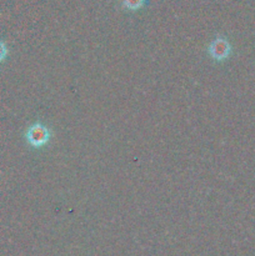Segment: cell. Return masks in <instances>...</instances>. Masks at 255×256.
Instances as JSON below:
<instances>
[{
	"instance_id": "cell-4",
	"label": "cell",
	"mask_w": 255,
	"mask_h": 256,
	"mask_svg": "<svg viewBox=\"0 0 255 256\" xmlns=\"http://www.w3.org/2000/svg\"><path fill=\"white\" fill-rule=\"evenodd\" d=\"M6 56H8V48L6 45H5V42L0 40V62H4Z\"/></svg>"
},
{
	"instance_id": "cell-3",
	"label": "cell",
	"mask_w": 255,
	"mask_h": 256,
	"mask_svg": "<svg viewBox=\"0 0 255 256\" xmlns=\"http://www.w3.org/2000/svg\"><path fill=\"white\" fill-rule=\"evenodd\" d=\"M145 0H122V6L129 10H138L144 6Z\"/></svg>"
},
{
	"instance_id": "cell-2",
	"label": "cell",
	"mask_w": 255,
	"mask_h": 256,
	"mask_svg": "<svg viewBox=\"0 0 255 256\" xmlns=\"http://www.w3.org/2000/svg\"><path fill=\"white\" fill-rule=\"evenodd\" d=\"M208 54L215 62H224L232 54V45L225 38L218 36L208 46Z\"/></svg>"
},
{
	"instance_id": "cell-1",
	"label": "cell",
	"mask_w": 255,
	"mask_h": 256,
	"mask_svg": "<svg viewBox=\"0 0 255 256\" xmlns=\"http://www.w3.org/2000/svg\"><path fill=\"white\" fill-rule=\"evenodd\" d=\"M25 138H26V142L30 146L39 149V148L45 146L49 142L50 138H52V132L46 125L36 122L28 128Z\"/></svg>"
}]
</instances>
